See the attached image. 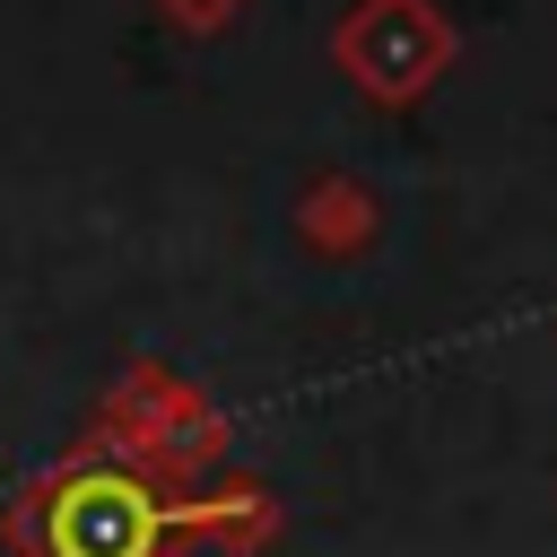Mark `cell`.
<instances>
[{
    "mask_svg": "<svg viewBox=\"0 0 557 557\" xmlns=\"http://www.w3.org/2000/svg\"><path fill=\"white\" fill-rule=\"evenodd\" d=\"M183 513H191V505H165L139 470L96 461V470L52 479V496H44V513H35V548H44V557H157Z\"/></svg>",
    "mask_w": 557,
    "mask_h": 557,
    "instance_id": "6da1fadb",
    "label": "cell"
}]
</instances>
